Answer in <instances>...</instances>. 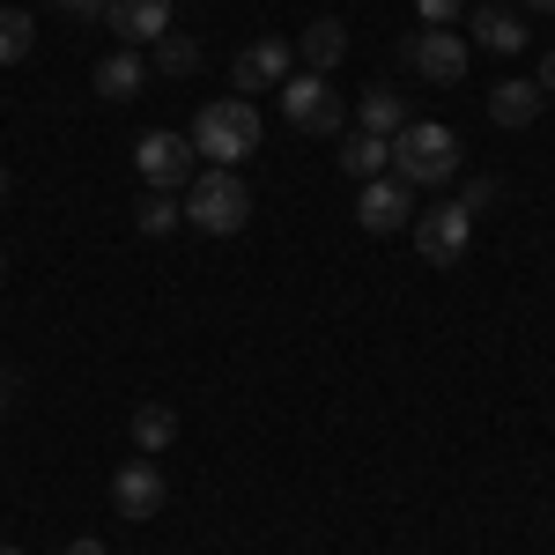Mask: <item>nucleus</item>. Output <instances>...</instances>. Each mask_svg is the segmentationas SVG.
I'll return each instance as SVG.
<instances>
[{"label": "nucleus", "instance_id": "obj_1", "mask_svg": "<svg viewBox=\"0 0 555 555\" xmlns=\"http://www.w3.org/2000/svg\"><path fill=\"white\" fill-rule=\"evenodd\" d=\"M392 178L400 185H452L460 178V133L437 119H408L392 133Z\"/></svg>", "mask_w": 555, "mask_h": 555}, {"label": "nucleus", "instance_id": "obj_2", "mask_svg": "<svg viewBox=\"0 0 555 555\" xmlns=\"http://www.w3.org/2000/svg\"><path fill=\"white\" fill-rule=\"evenodd\" d=\"M193 149H201V164H222V171H237L245 156L259 149V104L253 96H222V104H201V119H193Z\"/></svg>", "mask_w": 555, "mask_h": 555}, {"label": "nucleus", "instance_id": "obj_3", "mask_svg": "<svg viewBox=\"0 0 555 555\" xmlns=\"http://www.w3.org/2000/svg\"><path fill=\"white\" fill-rule=\"evenodd\" d=\"M185 222L208 230V237H237V230L253 222V193H245V178L222 171V164L193 171V185H185Z\"/></svg>", "mask_w": 555, "mask_h": 555}, {"label": "nucleus", "instance_id": "obj_4", "mask_svg": "<svg viewBox=\"0 0 555 555\" xmlns=\"http://www.w3.org/2000/svg\"><path fill=\"white\" fill-rule=\"evenodd\" d=\"M193 164H201V149H193V133H178V127H156L133 141V171H141L149 193H185Z\"/></svg>", "mask_w": 555, "mask_h": 555}, {"label": "nucleus", "instance_id": "obj_5", "mask_svg": "<svg viewBox=\"0 0 555 555\" xmlns=\"http://www.w3.org/2000/svg\"><path fill=\"white\" fill-rule=\"evenodd\" d=\"M274 96H282V119L297 133H341L348 127V104H341V89H334V75H304L297 67Z\"/></svg>", "mask_w": 555, "mask_h": 555}, {"label": "nucleus", "instance_id": "obj_6", "mask_svg": "<svg viewBox=\"0 0 555 555\" xmlns=\"http://www.w3.org/2000/svg\"><path fill=\"white\" fill-rule=\"evenodd\" d=\"M297 75V44L289 38H253L237 44V60H230V96H267V89H282Z\"/></svg>", "mask_w": 555, "mask_h": 555}, {"label": "nucleus", "instance_id": "obj_7", "mask_svg": "<svg viewBox=\"0 0 555 555\" xmlns=\"http://www.w3.org/2000/svg\"><path fill=\"white\" fill-rule=\"evenodd\" d=\"M408 230H415V253H423L429 267H460V259H467V245H474V215L460 208V201H437V208H423Z\"/></svg>", "mask_w": 555, "mask_h": 555}, {"label": "nucleus", "instance_id": "obj_8", "mask_svg": "<svg viewBox=\"0 0 555 555\" xmlns=\"http://www.w3.org/2000/svg\"><path fill=\"white\" fill-rule=\"evenodd\" d=\"M467 60H474V44L460 38V30H437V23H423V30L408 38V67H415L423 82H437V89L460 82V75H467Z\"/></svg>", "mask_w": 555, "mask_h": 555}, {"label": "nucleus", "instance_id": "obj_9", "mask_svg": "<svg viewBox=\"0 0 555 555\" xmlns=\"http://www.w3.org/2000/svg\"><path fill=\"white\" fill-rule=\"evenodd\" d=\"M356 222H363L371 237L408 230V222H415V185H400V178H363V193H356Z\"/></svg>", "mask_w": 555, "mask_h": 555}, {"label": "nucleus", "instance_id": "obj_10", "mask_svg": "<svg viewBox=\"0 0 555 555\" xmlns=\"http://www.w3.org/2000/svg\"><path fill=\"white\" fill-rule=\"evenodd\" d=\"M164 496H171V481H164V467H156L149 452L112 474V512H119V518H156V512H164Z\"/></svg>", "mask_w": 555, "mask_h": 555}, {"label": "nucleus", "instance_id": "obj_11", "mask_svg": "<svg viewBox=\"0 0 555 555\" xmlns=\"http://www.w3.org/2000/svg\"><path fill=\"white\" fill-rule=\"evenodd\" d=\"M104 23L119 30V44H156L171 30V0H104Z\"/></svg>", "mask_w": 555, "mask_h": 555}, {"label": "nucleus", "instance_id": "obj_12", "mask_svg": "<svg viewBox=\"0 0 555 555\" xmlns=\"http://www.w3.org/2000/svg\"><path fill=\"white\" fill-rule=\"evenodd\" d=\"M467 23H474V38L467 44H481V52H496V60H512V52H526V15L518 8H467Z\"/></svg>", "mask_w": 555, "mask_h": 555}, {"label": "nucleus", "instance_id": "obj_13", "mask_svg": "<svg viewBox=\"0 0 555 555\" xmlns=\"http://www.w3.org/2000/svg\"><path fill=\"white\" fill-rule=\"evenodd\" d=\"M141 82H149V60H141L133 44H119V52L96 60V96H104V104H133Z\"/></svg>", "mask_w": 555, "mask_h": 555}, {"label": "nucleus", "instance_id": "obj_14", "mask_svg": "<svg viewBox=\"0 0 555 555\" xmlns=\"http://www.w3.org/2000/svg\"><path fill=\"white\" fill-rule=\"evenodd\" d=\"M297 60H304V75H334V67L348 60V30L334 23V15H319V23L297 38Z\"/></svg>", "mask_w": 555, "mask_h": 555}, {"label": "nucleus", "instance_id": "obj_15", "mask_svg": "<svg viewBox=\"0 0 555 555\" xmlns=\"http://www.w3.org/2000/svg\"><path fill=\"white\" fill-rule=\"evenodd\" d=\"M541 104H548L541 82H518V75L489 89V119H496V127H533V119H541Z\"/></svg>", "mask_w": 555, "mask_h": 555}, {"label": "nucleus", "instance_id": "obj_16", "mask_svg": "<svg viewBox=\"0 0 555 555\" xmlns=\"http://www.w3.org/2000/svg\"><path fill=\"white\" fill-rule=\"evenodd\" d=\"M133 444L156 460V452H171L178 444V408H164V400H141L133 408Z\"/></svg>", "mask_w": 555, "mask_h": 555}, {"label": "nucleus", "instance_id": "obj_17", "mask_svg": "<svg viewBox=\"0 0 555 555\" xmlns=\"http://www.w3.org/2000/svg\"><path fill=\"white\" fill-rule=\"evenodd\" d=\"M400 127H408V104H400L392 89H371V96L356 104V133H378V141H392Z\"/></svg>", "mask_w": 555, "mask_h": 555}, {"label": "nucleus", "instance_id": "obj_18", "mask_svg": "<svg viewBox=\"0 0 555 555\" xmlns=\"http://www.w3.org/2000/svg\"><path fill=\"white\" fill-rule=\"evenodd\" d=\"M341 171L356 178V185H363V178H385V171H392V141H378V133H348Z\"/></svg>", "mask_w": 555, "mask_h": 555}, {"label": "nucleus", "instance_id": "obj_19", "mask_svg": "<svg viewBox=\"0 0 555 555\" xmlns=\"http://www.w3.org/2000/svg\"><path fill=\"white\" fill-rule=\"evenodd\" d=\"M30 44H38V23H30L23 8H0V67H23Z\"/></svg>", "mask_w": 555, "mask_h": 555}, {"label": "nucleus", "instance_id": "obj_20", "mask_svg": "<svg viewBox=\"0 0 555 555\" xmlns=\"http://www.w3.org/2000/svg\"><path fill=\"white\" fill-rule=\"evenodd\" d=\"M149 67L178 82V75H193V67H201V44H193V38H171V30H164V38L149 44Z\"/></svg>", "mask_w": 555, "mask_h": 555}, {"label": "nucleus", "instance_id": "obj_21", "mask_svg": "<svg viewBox=\"0 0 555 555\" xmlns=\"http://www.w3.org/2000/svg\"><path fill=\"white\" fill-rule=\"evenodd\" d=\"M178 222H185V208H178V193H149V201L133 208V230H141V237H171Z\"/></svg>", "mask_w": 555, "mask_h": 555}, {"label": "nucleus", "instance_id": "obj_22", "mask_svg": "<svg viewBox=\"0 0 555 555\" xmlns=\"http://www.w3.org/2000/svg\"><path fill=\"white\" fill-rule=\"evenodd\" d=\"M415 8H423V23H437V30H452L467 15V0H415Z\"/></svg>", "mask_w": 555, "mask_h": 555}, {"label": "nucleus", "instance_id": "obj_23", "mask_svg": "<svg viewBox=\"0 0 555 555\" xmlns=\"http://www.w3.org/2000/svg\"><path fill=\"white\" fill-rule=\"evenodd\" d=\"M533 82H541V96H555V44L541 52V75H533Z\"/></svg>", "mask_w": 555, "mask_h": 555}, {"label": "nucleus", "instance_id": "obj_24", "mask_svg": "<svg viewBox=\"0 0 555 555\" xmlns=\"http://www.w3.org/2000/svg\"><path fill=\"white\" fill-rule=\"evenodd\" d=\"M60 8H67V15H82V23H96V15H104V0H60Z\"/></svg>", "mask_w": 555, "mask_h": 555}, {"label": "nucleus", "instance_id": "obj_25", "mask_svg": "<svg viewBox=\"0 0 555 555\" xmlns=\"http://www.w3.org/2000/svg\"><path fill=\"white\" fill-rule=\"evenodd\" d=\"M67 555H104V541H67Z\"/></svg>", "mask_w": 555, "mask_h": 555}, {"label": "nucleus", "instance_id": "obj_26", "mask_svg": "<svg viewBox=\"0 0 555 555\" xmlns=\"http://www.w3.org/2000/svg\"><path fill=\"white\" fill-rule=\"evenodd\" d=\"M518 8H533V15H555V0H518Z\"/></svg>", "mask_w": 555, "mask_h": 555}, {"label": "nucleus", "instance_id": "obj_27", "mask_svg": "<svg viewBox=\"0 0 555 555\" xmlns=\"http://www.w3.org/2000/svg\"><path fill=\"white\" fill-rule=\"evenodd\" d=\"M0 201H8V164H0Z\"/></svg>", "mask_w": 555, "mask_h": 555}, {"label": "nucleus", "instance_id": "obj_28", "mask_svg": "<svg viewBox=\"0 0 555 555\" xmlns=\"http://www.w3.org/2000/svg\"><path fill=\"white\" fill-rule=\"evenodd\" d=\"M0 274H8V253H0Z\"/></svg>", "mask_w": 555, "mask_h": 555}, {"label": "nucleus", "instance_id": "obj_29", "mask_svg": "<svg viewBox=\"0 0 555 555\" xmlns=\"http://www.w3.org/2000/svg\"><path fill=\"white\" fill-rule=\"evenodd\" d=\"M0 555H23V548H0Z\"/></svg>", "mask_w": 555, "mask_h": 555}, {"label": "nucleus", "instance_id": "obj_30", "mask_svg": "<svg viewBox=\"0 0 555 555\" xmlns=\"http://www.w3.org/2000/svg\"><path fill=\"white\" fill-rule=\"evenodd\" d=\"M0 415H8V400H0Z\"/></svg>", "mask_w": 555, "mask_h": 555}]
</instances>
